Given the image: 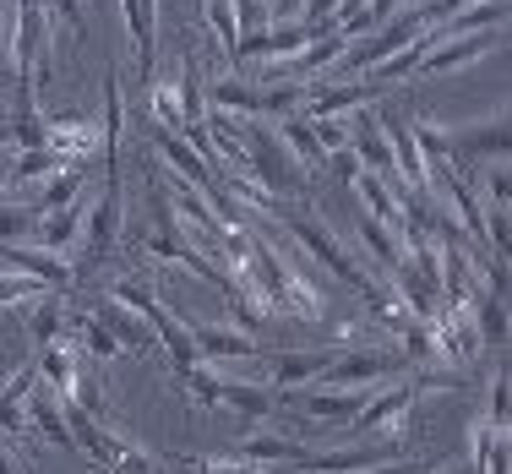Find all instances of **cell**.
Listing matches in <instances>:
<instances>
[{
    "label": "cell",
    "instance_id": "obj_1",
    "mask_svg": "<svg viewBox=\"0 0 512 474\" xmlns=\"http://www.w3.org/2000/svg\"><path fill=\"white\" fill-rule=\"evenodd\" d=\"M235 137H240V148H246V169L273 191V197H306L311 191V175L300 169V158L284 148V137H278L262 115H240Z\"/></svg>",
    "mask_w": 512,
    "mask_h": 474
},
{
    "label": "cell",
    "instance_id": "obj_2",
    "mask_svg": "<svg viewBox=\"0 0 512 474\" xmlns=\"http://www.w3.org/2000/svg\"><path fill=\"white\" fill-rule=\"evenodd\" d=\"M278 218H284L289 235H295L300 246H306V257H311V262H322L333 278H344L349 289H365V284H371V267H360V262H355V251H349L344 240L333 235V224H322V218H316L311 208H278Z\"/></svg>",
    "mask_w": 512,
    "mask_h": 474
},
{
    "label": "cell",
    "instance_id": "obj_3",
    "mask_svg": "<svg viewBox=\"0 0 512 474\" xmlns=\"http://www.w3.org/2000/svg\"><path fill=\"white\" fill-rule=\"evenodd\" d=\"M420 393H425V387L404 371L393 387H387V393L365 398V409L344 425V431L360 436V442H398V436H404V425H409V409L420 404Z\"/></svg>",
    "mask_w": 512,
    "mask_h": 474
},
{
    "label": "cell",
    "instance_id": "obj_4",
    "mask_svg": "<svg viewBox=\"0 0 512 474\" xmlns=\"http://www.w3.org/2000/svg\"><path fill=\"white\" fill-rule=\"evenodd\" d=\"M387 131V153H393V169L404 186H425L431 191V175H425V153H420V137H414V109L409 104H382L376 109Z\"/></svg>",
    "mask_w": 512,
    "mask_h": 474
},
{
    "label": "cell",
    "instance_id": "obj_5",
    "mask_svg": "<svg viewBox=\"0 0 512 474\" xmlns=\"http://www.w3.org/2000/svg\"><path fill=\"white\" fill-rule=\"evenodd\" d=\"M0 262L17 267V273H28V278H39V284H50L55 295H71V289H77V273H71L66 251L28 246V240H6V246H0Z\"/></svg>",
    "mask_w": 512,
    "mask_h": 474
},
{
    "label": "cell",
    "instance_id": "obj_6",
    "mask_svg": "<svg viewBox=\"0 0 512 474\" xmlns=\"http://www.w3.org/2000/svg\"><path fill=\"white\" fill-rule=\"evenodd\" d=\"M344 120H349V148H355L360 169H371V175H382V180H393V186H404V180H398V169H393V153H387V131H382V120H376V104L349 109Z\"/></svg>",
    "mask_w": 512,
    "mask_h": 474
},
{
    "label": "cell",
    "instance_id": "obj_7",
    "mask_svg": "<svg viewBox=\"0 0 512 474\" xmlns=\"http://www.w3.org/2000/svg\"><path fill=\"white\" fill-rule=\"evenodd\" d=\"M82 306H88L109 327V338L120 344V355H126V349H131V355H153V349H158V333L148 327V316H137L131 306H120L115 295H93V300H82Z\"/></svg>",
    "mask_w": 512,
    "mask_h": 474
},
{
    "label": "cell",
    "instance_id": "obj_8",
    "mask_svg": "<svg viewBox=\"0 0 512 474\" xmlns=\"http://www.w3.org/2000/svg\"><path fill=\"white\" fill-rule=\"evenodd\" d=\"M365 398H371V387H289L284 404H300L311 420H333V425H349L365 409Z\"/></svg>",
    "mask_w": 512,
    "mask_h": 474
},
{
    "label": "cell",
    "instance_id": "obj_9",
    "mask_svg": "<svg viewBox=\"0 0 512 474\" xmlns=\"http://www.w3.org/2000/svg\"><path fill=\"white\" fill-rule=\"evenodd\" d=\"M44 148L60 153L66 164H88L104 148V126L82 115H55V120H44Z\"/></svg>",
    "mask_w": 512,
    "mask_h": 474
},
{
    "label": "cell",
    "instance_id": "obj_10",
    "mask_svg": "<svg viewBox=\"0 0 512 474\" xmlns=\"http://www.w3.org/2000/svg\"><path fill=\"white\" fill-rule=\"evenodd\" d=\"M382 93L387 88L371 77H360V82H306L300 109H306V115H349V109H360V104H376Z\"/></svg>",
    "mask_w": 512,
    "mask_h": 474
},
{
    "label": "cell",
    "instance_id": "obj_11",
    "mask_svg": "<svg viewBox=\"0 0 512 474\" xmlns=\"http://www.w3.org/2000/svg\"><path fill=\"white\" fill-rule=\"evenodd\" d=\"M148 148H153L158 164H164L169 175H180L186 186H197V191H202V186H213V169H207V158H202L197 148H191V142L180 137V131L153 126V131H148Z\"/></svg>",
    "mask_w": 512,
    "mask_h": 474
},
{
    "label": "cell",
    "instance_id": "obj_12",
    "mask_svg": "<svg viewBox=\"0 0 512 474\" xmlns=\"http://www.w3.org/2000/svg\"><path fill=\"white\" fill-rule=\"evenodd\" d=\"M502 44V28H480V33H458V39H442L431 55L420 60V71L414 77H436V71H458V66H474V60H485Z\"/></svg>",
    "mask_w": 512,
    "mask_h": 474
},
{
    "label": "cell",
    "instance_id": "obj_13",
    "mask_svg": "<svg viewBox=\"0 0 512 474\" xmlns=\"http://www.w3.org/2000/svg\"><path fill=\"white\" fill-rule=\"evenodd\" d=\"M327 360H333V349H278V355H267V387L278 393V404H284L289 387H306L311 376H322Z\"/></svg>",
    "mask_w": 512,
    "mask_h": 474
},
{
    "label": "cell",
    "instance_id": "obj_14",
    "mask_svg": "<svg viewBox=\"0 0 512 474\" xmlns=\"http://www.w3.org/2000/svg\"><path fill=\"white\" fill-rule=\"evenodd\" d=\"M33 382H39V366H33V360L0 382V447H6L11 436H28V393H33Z\"/></svg>",
    "mask_w": 512,
    "mask_h": 474
},
{
    "label": "cell",
    "instance_id": "obj_15",
    "mask_svg": "<svg viewBox=\"0 0 512 474\" xmlns=\"http://www.w3.org/2000/svg\"><path fill=\"white\" fill-rule=\"evenodd\" d=\"M191 338H197L202 360H256L262 355V344H256L251 333H240V327H229V322H197Z\"/></svg>",
    "mask_w": 512,
    "mask_h": 474
},
{
    "label": "cell",
    "instance_id": "obj_16",
    "mask_svg": "<svg viewBox=\"0 0 512 474\" xmlns=\"http://www.w3.org/2000/svg\"><path fill=\"white\" fill-rule=\"evenodd\" d=\"M447 153H480V158H507V115L480 120V126H463V131H442Z\"/></svg>",
    "mask_w": 512,
    "mask_h": 474
},
{
    "label": "cell",
    "instance_id": "obj_17",
    "mask_svg": "<svg viewBox=\"0 0 512 474\" xmlns=\"http://www.w3.org/2000/svg\"><path fill=\"white\" fill-rule=\"evenodd\" d=\"M93 202L88 197H77V202H66L60 213H39V224H33V235H39V246H50V251H71L82 240V218H88Z\"/></svg>",
    "mask_w": 512,
    "mask_h": 474
},
{
    "label": "cell",
    "instance_id": "obj_18",
    "mask_svg": "<svg viewBox=\"0 0 512 474\" xmlns=\"http://www.w3.org/2000/svg\"><path fill=\"white\" fill-rule=\"evenodd\" d=\"M469 458L474 474H512L507 469V425H496L491 415L469 425Z\"/></svg>",
    "mask_w": 512,
    "mask_h": 474
},
{
    "label": "cell",
    "instance_id": "obj_19",
    "mask_svg": "<svg viewBox=\"0 0 512 474\" xmlns=\"http://www.w3.org/2000/svg\"><path fill=\"white\" fill-rule=\"evenodd\" d=\"M28 431L44 436V442H55V447H71V431H66V415H60L55 387L33 382V393H28Z\"/></svg>",
    "mask_w": 512,
    "mask_h": 474
},
{
    "label": "cell",
    "instance_id": "obj_20",
    "mask_svg": "<svg viewBox=\"0 0 512 474\" xmlns=\"http://www.w3.org/2000/svg\"><path fill=\"white\" fill-rule=\"evenodd\" d=\"M278 137H284V148L300 158V169H322L327 164V153H322V142H316V131H311V115L306 109H289V115H278Z\"/></svg>",
    "mask_w": 512,
    "mask_h": 474
},
{
    "label": "cell",
    "instance_id": "obj_21",
    "mask_svg": "<svg viewBox=\"0 0 512 474\" xmlns=\"http://www.w3.org/2000/svg\"><path fill=\"white\" fill-rule=\"evenodd\" d=\"M442 39H458V33H480V28H507V0H469L463 11H453L447 22H436Z\"/></svg>",
    "mask_w": 512,
    "mask_h": 474
},
{
    "label": "cell",
    "instance_id": "obj_22",
    "mask_svg": "<svg viewBox=\"0 0 512 474\" xmlns=\"http://www.w3.org/2000/svg\"><path fill=\"white\" fill-rule=\"evenodd\" d=\"M82 186H88V175H82V164H66V169H55L50 180H44L39 191H33V213H60L66 202H77L82 197Z\"/></svg>",
    "mask_w": 512,
    "mask_h": 474
},
{
    "label": "cell",
    "instance_id": "obj_23",
    "mask_svg": "<svg viewBox=\"0 0 512 474\" xmlns=\"http://www.w3.org/2000/svg\"><path fill=\"white\" fill-rule=\"evenodd\" d=\"M218 409H235V415H246L256 425V420H267L278 409V393H273V387H262V382H229V376H224V404H218Z\"/></svg>",
    "mask_w": 512,
    "mask_h": 474
},
{
    "label": "cell",
    "instance_id": "obj_24",
    "mask_svg": "<svg viewBox=\"0 0 512 474\" xmlns=\"http://www.w3.org/2000/svg\"><path fill=\"white\" fill-rule=\"evenodd\" d=\"M235 458H246V464H256V469H262V464H289V469H300L306 447H300L295 436H246Z\"/></svg>",
    "mask_w": 512,
    "mask_h": 474
},
{
    "label": "cell",
    "instance_id": "obj_25",
    "mask_svg": "<svg viewBox=\"0 0 512 474\" xmlns=\"http://www.w3.org/2000/svg\"><path fill=\"white\" fill-rule=\"evenodd\" d=\"M360 246L371 251V262L382 267V278L393 273L398 262H404V240H398V235H393V229H387V224H376L371 213H360Z\"/></svg>",
    "mask_w": 512,
    "mask_h": 474
},
{
    "label": "cell",
    "instance_id": "obj_26",
    "mask_svg": "<svg viewBox=\"0 0 512 474\" xmlns=\"http://www.w3.org/2000/svg\"><path fill=\"white\" fill-rule=\"evenodd\" d=\"M175 376H180V387H186V404L191 409H218V404H224V376L207 366V360H197V366H186Z\"/></svg>",
    "mask_w": 512,
    "mask_h": 474
},
{
    "label": "cell",
    "instance_id": "obj_27",
    "mask_svg": "<svg viewBox=\"0 0 512 474\" xmlns=\"http://www.w3.org/2000/svg\"><path fill=\"white\" fill-rule=\"evenodd\" d=\"M164 464L175 474H262L246 458H218V453H169Z\"/></svg>",
    "mask_w": 512,
    "mask_h": 474
},
{
    "label": "cell",
    "instance_id": "obj_28",
    "mask_svg": "<svg viewBox=\"0 0 512 474\" xmlns=\"http://www.w3.org/2000/svg\"><path fill=\"white\" fill-rule=\"evenodd\" d=\"M197 11L207 17V28H213L218 50L235 60V44H240V22H235V0H197Z\"/></svg>",
    "mask_w": 512,
    "mask_h": 474
},
{
    "label": "cell",
    "instance_id": "obj_29",
    "mask_svg": "<svg viewBox=\"0 0 512 474\" xmlns=\"http://www.w3.org/2000/svg\"><path fill=\"white\" fill-rule=\"evenodd\" d=\"M60 316H66V300H60L55 289H50V295H39V300L28 306V333H33V344H39V349H44V344H55Z\"/></svg>",
    "mask_w": 512,
    "mask_h": 474
},
{
    "label": "cell",
    "instance_id": "obj_30",
    "mask_svg": "<svg viewBox=\"0 0 512 474\" xmlns=\"http://www.w3.org/2000/svg\"><path fill=\"white\" fill-rule=\"evenodd\" d=\"M148 109H153V126L164 131H186V115H180V88L175 82H148Z\"/></svg>",
    "mask_w": 512,
    "mask_h": 474
},
{
    "label": "cell",
    "instance_id": "obj_31",
    "mask_svg": "<svg viewBox=\"0 0 512 474\" xmlns=\"http://www.w3.org/2000/svg\"><path fill=\"white\" fill-rule=\"evenodd\" d=\"M39 295H50V284L17 273V267H6V273H0V311H17V306H28V300H39Z\"/></svg>",
    "mask_w": 512,
    "mask_h": 474
},
{
    "label": "cell",
    "instance_id": "obj_32",
    "mask_svg": "<svg viewBox=\"0 0 512 474\" xmlns=\"http://www.w3.org/2000/svg\"><path fill=\"white\" fill-rule=\"evenodd\" d=\"M33 224H39L33 202H22V197H0V246H6V240H22Z\"/></svg>",
    "mask_w": 512,
    "mask_h": 474
},
{
    "label": "cell",
    "instance_id": "obj_33",
    "mask_svg": "<svg viewBox=\"0 0 512 474\" xmlns=\"http://www.w3.org/2000/svg\"><path fill=\"white\" fill-rule=\"evenodd\" d=\"M311 131H316V142H322V153L349 148V120L344 115H311Z\"/></svg>",
    "mask_w": 512,
    "mask_h": 474
},
{
    "label": "cell",
    "instance_id": "obj_34",
    "mask_svg": "<svg viewBox=\"0 0 512 474\" xmlns=\"http://www.w3.org/2000/svg\"><path fill=\"white\" fill-rule=\"evenodd\" d=\"M235 22H240V39H246V33H262L267 28V0H235Z\"/></svg>",
    "mask_w": 512,
    "mask_h": 474
},
{
    "label": "cell",
    "instance_id": "obj_35",
    "mask_svg": "<svg viewBox=\"0 0 512 474\" xmlns=\"http://www.w3.org/2000/svg\"><path fill=\"white\" fill-rule=\"evenodd\" d=\"M485 191H491L496 208H507V191H512V180H507V158H491V169H485Z\"/></svg>",
    "mask_w": 512,
    "mask_h": 474
},
{
    "label": "cell",
    "instance_id": "obj_36",
    "mask_svg": "<svg viewBox=\"0 0 512 474\" xmlns=\"http://www.w3.org/2000/svg\"><path fill=\"white\" fill-rule=\"evenodd\" d=\"M50 11H55V17H66V28H71V33L88 28V22H82V0H50Z\"/></svg>",
    "mask_w": 512,
    "mask_h": 474
},
{
    "label": "cell",
    "instance_id": "obj_37",
    "mask_svg": "<svg viewBox=\"0 0 512 474\" xmlns=\"http://www.w3.org/2000/svg\"><path fill=\"white\" fill-rule=\"evenodd\" d=\"M6 186H11V148H0V197H6Z\"/></svg>",
    "mask_w": 512,
    "mask_h": 474
},
{
    "label": "cell",
    "instance_id": "obj_38",
    "mask_svg": "<svg viewBox=\"0 0 512 474\" xmlns=\"http://www.w3.org/2000/svg\"><path fill=\"white\" fill-rule=\"evenodd\" d=\"M0 474H28V469H22V464H17V458H11V453H6V447H0Z\"/></svg>",
    "mask_w": 512,
    "mask_h": 474
},
{
    "label": "cell",
    "instance_id": "obj_39",
    "mask_svg": "<svg viewBox=\"0 0 512 474\" xmlns=\"http://www.w3.org/2000/svg\"><path fill=\"white\" fill-rule=\"evenodd\" d=\"M0 148H11V115H0Z\"/></svg>",
    "mask_w": 512,
    "mask_h": 474
},
{
    "label": "cell",
    "instance_id": "obj_40",
    "mask_svg": "<svg viewBox=\"0 0 512 474\" xmlns=\"http://www.w3.org/2000/svg\"><path fill=\"white\" fill-rule=\"evenodd\" d=\"M191 6H197V0H191Z\"/></svg>",
    "mask_w": 512,
    "mask_h": 474
}]
</instances>
